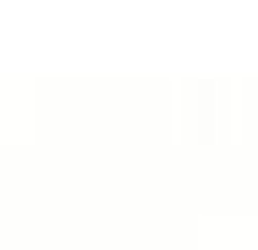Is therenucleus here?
Listing matches in <instances>:
<instances>
[]
</instances>
